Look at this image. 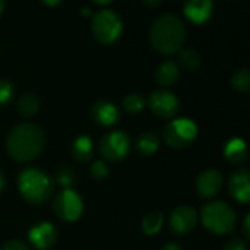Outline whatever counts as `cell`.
Returning <instances> with one entry per match:
<instances>
[{
  "label": "cell",
  "mask_w": 250,
  "mask_h": 250,
  "mask_svg": "<svg viewBox=\"0 0 250 250\" xmlns=\"http://www.w3.org/2000/svg\"><path fill=\"white\" fill-rule=\"evenodd\" d=\"M45 146L42 130L32 123L16 125L6 138V151L18 163L35 160Z\"/></svg>",
  "instance_id": "cell-1"
},
{
  "label": "cell",
  "mask_w": 250,
  "mask_h": 250,
  "mask_svg": "<svg viewBox=\"0 0 250 250\" xmlns=\"http://www.w3.org/2000/svg\"><path fill=\"white\" fill-rule=\"evenodd\" d=\"M149 40L157 51L163 54H176L186 41V26L176 15H161L151 25Z\"/></svg>",
  "instance_id": "cell-2"
},
{
  "label": "cell",
  "mask_w": 250,
  "mask_h": 250,
  "mask_svg": "<svg viewBox=\"0 0 250 250\" xmlns=\"http://www.w3.org/2000/svg\"><path fill=\"white\" fill-rule=\"evenodd\" d=\"M18 189L26 202L40 205L50 199L53 193V180L45 171L29 167L19 173Z\"/></svg>",
  "instance_id": "cell-3"
},
{
  "label": "cell",
  "mask_w": 250,
  "mask_h": 250,
  "mask_svg": "<svg viewBox=\"0 0 250 250\" xmlns=\"http://www.w3.org/2000/svg\"><path fill=\"white\" fill-rule=\"evenodd\" d=\"M201 220L207 230L218 236L231 233L237 223L234 209L221 201H215L204 205L201 211Z\"/></svg>",
  "instance_id": "cell-4"
},
{
  "label": "cell",
  "mask_w": 250,
  "mask_h": 250,
  "mask_svg": "<svg viewBox=\"0 0 250 250\" xmlns=\"http://www.w3.org/2000/svg\"><path fill=\"white\" fill-rule=\"evenodd\" d=\"M91 31L98 42L113 44L123 31V22L116 12L103 9L92 16Z\"/></svg>",
  "instance_id": "cell-5"
},
{
  "label": "cell",
  "mask_w": 250,
  "mask_h": 250,
  "mask_svg": "<svg viewBox=\"0 0 250 250\" xmlns=\"http://www.w3.org/2000/svg\"><path fill=\"white\" fill-rule=\"evenodd\" d=\"M198 136V127L195 122L186 117L171 120L163 130V138L171 148L182 149L193 144Z\"/></svg>",
  "instance_id": "cell-6"
},
{
  "label": "cell",
  "mask_w": 250,
  "mask_h": 250,
  "mask_svg": "<svg viewBox=\"0 0 250 250\" xmlns=\"http://www.w3.org/2000/svg\"><path fill=\"white\" fill-rule=\"evenodd\" d=\"M53 211L60 220L73 223L81 218L83 212V202L75 190L63 189L53 201Z\"/></svg>",
  "instance_id": "cell-7"
},
{
  "label": "cell",
  "mask_w": 250,
  "mask_h": 250,
  "mask_svg": "<svg viewBox=\"0 0 250 250\" xmlns=\"http://www.w3.org/2000/svg\"><path fill=\"white\" fill-rule=\"evenodd\" d=\"M130 151V138L122 132L114 130L107 133L100 142V154L105 161H122Z\"/></svg>",
  "instance_id": "cell-8"
},
{
  "label": "cell",
  "mask_w": 250,
  "mask_h": 250,
  "mask_svg": "<svg viewBox=\"0 0 250 250\" xmlns=\"http://www.w3.org/2000/svg\"><path fill=\"white\" fill-rule=\"evenodd\" d=\"M146 104L151 108V111L161 119L174 117L180 108L179 98L167 89H157L151 92V95L146 100Z\"/></svg>",
  "instance_id": "cell-9"
},
{
  "label": "cell",
  "mask_w": 250,
  "mask_h": 250,
  "mask_svg": "<svg viewBox=\"0 0 250 250\" xmlns=\"http://www.w3.org/2000/svg\"><path fill=\"white\" fill-rule=\"evenodd\" d=\"M28 239L34 248L40 250H47L56 245V242L59 239V233L51 223L40 221L31 227V230L28 231Z\"/></svg>",
  "instance_id": "cell-10"
},
{
  "label": "cell",
  "mask_w": 250,
  "mask_h": 250,
  "mask_svg": "<svg viewBox=\"0 0 250 250\" xmlns=\"http://www.w3.org/2000/svg\"><path fill=\"white\" fill-rule=\"evenodd\" d=\"M198 223V214L192 207L180 205L170 215V229L174 234L182 236L190 233Z\"/></svg>",
  "instance_id": "cell-11"
},
{
  "label": "cell",
  "mask_w": 250,
  "mask_h": 250,
  "mask_svg": "<svg viewBox=\"0 0 250 250\" xmlns=\"http://www.w3.org/2000/svg\"><path fill=\"white\" fill-rule=\"evenodd\" d=\"M223 174L215 168L202 171L196 179V192L202 199H211L217 196L223 188Z\"/></svg>",
  "instance_id": "cell-12"
},
{
  "label": "cell",
  "mask_w": 250,
  "mask_h": 250,
  "mask_svg": "<svg viewBox=\"0 0 250 250\" xmlns=\"http://www.w3.org/2000/svg\"><path fill=\"white\" fill-rule=\"evenodd\" d=\"M229 192L231 198L240 204H248L250 199V173L245 168L234 171L229 180Z\"/></svg>",
  "instance_id": "cell-13"
},
{
  "label": "cell",
  "mask_w": 250,
  "mask_h": 250,
  "mask_svg": "<svg viewBox=\"0 0 250 250\" xmlns=\"http://www.w3.org/2000/svg\"><path fill=\"white\" fill-rule=\"evenodd\" d=\"M212 10H214L212 0H185L183 12L186 18L195 25L205 23L211 18Z\"/></svg>",
  "instance_id": "cell-14"
},
{
  "label": "cell",
  "mask_w": 250,
  "mask_h": 250,
  "mask_svg": "<svg viewBox=\"0 0 250 250\" xmlns=\"http://www.w3.org/2000/svg\"><path fill=\"white\" fill-rule=\"evenodd\" d=\"M91 116L95 123L108 127V126H114L120 120V110L114 103L103 100V101H97L92 105Z\"/></svg>",
  "instance_id": "cell-15"
},
{
  "label": "cell",
  "mask_w": 250,
  "mask_h": 250,
  "mask_svg": "<svg viewBox=\"0 0 250 250\" xmlns=\"http://www.w3.org/2000/svg\"><path fill=\"white\" fill-rule=\"evenodd\" d=\"M180 78V67L173 60L163 62L155 70V81L161 86H171Z\"/></svg>",
  "instance_id": "cell-16"
},
{
  "label": "cell",
  "mask_w": 250,
  "mask_h": 250,
  "mask_svg": "<svg viewBox=\"0 0 250 250\" xmlns=\"http://www.w3.org/2000/svg\"><path fill=\"white\" fill-rule=\"evenodd\" d=\"M224 157L234 166L243 164L248 160V146L243 139L233 138L224 146Z\"/></svg>",
  "instance_id": "cell-17"
},
{
  "label": "cell",
  "mask_w": 250,
  "mask_h": 250,
  "mask_svg": "<svg viewBox=\"0 0 250 250\" xmlns=\"http://www.w3.org/2000/svg\"><path fill=\"white\" fill-rule=\"evenodd\" d=\"M70 152H72V157L83 164V163H88L92 157H94V144H92V139L86 135H81L78 136L73 144H72V148H70Z\"/></svg>",
  "instance_id": "cell-18"
},
{
  "label": "cell",
  "mask_w": 250,
  "mask_h": 250,
  "mask_svg": "<svg viewBox=\"0 0 250 250\" xmlns=\"http://www.w3.org/2000/svg\"><path fill=\"white\" fill-rule=\"evenodd\" d=\"M41 107V101L40 98L34 94V92H23L19 95L18 101H16V108L18 113L22 117H32L38 113Z\"/></svg>",
  "instance_id": "cell-19"
},
{
  "label": "cell",
  "mask_w": 250,
  "mask_h": 250,
  "mask_svg": "<svg viewBox=\"0 0 250 250\" xmlns=\"http://www.w3.org/2000/svg\"><path fill=\"white\" fill-rule=\"evenodd\" d=\"M136 151L142 157H149L155 154L160 148V138L154 132H144L136 139Z\"/></svg>",
  "instance_id": "cell-20"
},
{
  "label": "cell",
  "mask_w": 250,
  "mask_h": 250,
  "mask_svg": "<svg viewBox=\"0 0 250 250\" xmlns=\"http://www.w3.org/2000/svg\"><path fill=\"white\" fill-rule=\"evenodd\" d=\"M201 54L193 50V48H185V50H180L179 51V57H177V66L182 67L183 70H188V72H192V70H196L199 66H201Z\"/></svg>",
  "instance_id": "cell-21"
},
{
  "label": "cell",
  "mask_w": 250,
  "mask_h": 250,
  "mask_svg": "<svg viewBox=\"0 0 250 250\" xmlns=\"http://www.w3.org/2000/svg\"><path fill=\"white\" fill-rule=\"evenodd\" d=\"M163 224H164L163 214L161 212H151V214L144 217V220H142V230H144L145 234L154 236V234H157L161 230Z\"/></svg>",
  "instance_id": "cell-22"
},
{
  "label": "cell",
  "mask_w": 250,
  "mask_h": 250,
  "mask_svg": "<svg viewBox=\"0 0 250 250\" xmlns=\"http://www.w3.org/2000/svg\"><path fill=\"white\" fill-rule=\"evenodd\" d=\"M123 108L130 113V114H136V113H141L144 110V107L146 105V100L144 95L138 94V92H133V94H129L123 98Z\"/></svg>",
  "instance_id": "cell-23"
},
{
  "label": "cell",
  "mask_w": 250,
  "mask_h": 250,
  "mask_svg": "<svg viewBox=\"0 0 250 250\" xmlns=\"http://www.w3.org/2000/svg\"><path fill=\"white\" fill-rule=\"evenodd\" d=\"M231 85L239 92H246L250 88V72L248 67L239 69L231 76Z\"/></svg>",
  "instance_id": "cell-24"
},
{
  "label": "cell",
  "mask_w": 250,
  "mask_h": 250,
  "mask_svg": "<svg viewBox=\"0 0 250 250\" xmlns=\"http://www.w3.org/2000/svg\"><path fill=\"white\" fill-rule=\"evenodd\" d=\"M54 179H56L57 185H60L62 188L70 189V186L75 183L76 174H75V171L72 170V167H60V168L56 171Z\"/></svg>",
  "instance_id": "cell-25"
},
{
  "label": "cell",
  "mask_w": 250,
  "mask_h": 250,
  "mask_svg": "<svg viewBox=\"0 0 250 250\" xmlns=\"http://www.w3.org/2000/svg\"><path fill=\"white\" fill-rule=\"evenodd\" d=\"M108 166L105 164V161H95L91 166V176L95 180H104L108 176Z\"/></svg>",
  "instance_id": "cell-26"
},
{
  "label": "cell",
  "mask_w": 250,
  "mask_h": 250,
  "mask_svg": "<svg viewBox=\"0 0 250 250\" xmlns=\"http://www.w3.org/2000/svg\"><path fill=\"white\" fill-rule=\"evenodd\" d=\"M13 97V85L7 79H0V105L7 104Z\"/></svg>",
  "instance_id": "cell-27"
},
{
  "label": "cell",
  "mask_w": 250,
  "mask_h": 250,
  "mask_svg": "<svg viewBox=\"0 0 250 250\" xmlns=\"http://www.w3.org/2000/svg\"><path fill=\"white\" fill-rule=\"evenodd\" d=\"M224 250H248V245L245 239H233L224 246Z\"/></svg>",
  "instance_id": "cell-28"
},
{
  "label": "cell",
  "mask_w": 250,
  "mask_h": 250,
  "mask_svg": "<svg viewBox=\"0 0 250 250\" xmlns=\"http://www.w3.org/2000/svg\"><path fill=\"white\" fill-rule=\"evenodd\" d=\"M1 250H29V248L21 240H9L4 243Z\"/></svg>",
  "instance_id": "cell-29"
},
{
  "label": "cell",
  "mask_w": 250,
  "mask_h": 250,
  "mask_svg": "<svg viewBox=\"0 0 250 250\" xmlns=\"http://www.w3.org/2000/svg\"><path fill=\"white\" fill-rule=\"evenodd\" d=\"M243 236H245V240L250 239V214L245 217V221H243Z\"/></svg>",
  "instance_id": "cell-30"
},
{
  "label": "cell",
  "mask_w": 250,
  "mask_h": 250,
  "mask_svg": "<svg viewBox=\"0 0 250 250\" xmlns=\"http://www.w3.org/2000/svg\"><path fill=\"white\" fill-rule=\"evenodd\" d=\"M144 6H146L148 9H154V7H158L161 4V0H141Z\"/></svg>",
  "instance_id": "cell-31"
},
{
  "label": "cell",
  "mask_w": 250,
  "mask_h": 250,
  "mask_svg": "<svg viewBox=\"0 0 250 250\" xmlns=\"http://www.w3.org/2000/svg\"><path fill=\"white\" fill-rule=\"evenodd\" d=\"M161 250H182V248L177 243H167L161 248Z\"/></svg>",
  "instance_id": "cell-32"
},
{
  "label": "cell",
  "mask_w": 250,
  "mask_h": 250,
  "mask_svg": "<svg viewBox=\"0 0 250 250\" xmlns=\"http://www.w3.org/2000/svg\"><path fill=\"white\" fill-rule=\"evenodd\" d=\"M42 3H45L47 6H57L62 3V0H41Z\"/></svg>",
  "instance_id": "cell-33"
},
{
  "label": "cell",
  "mask_w": 250,
  "mask_h": 250,
  "mask_svg": "<svg viewBox=\"0 0 250 250\" xmlns=\"http://www.w3.org/2000/svg\"><path fill=\"white\" fill-rule=\"evenodd\" d=\"M92 1L98 6H105V4H110L113 0H92Z\"/></svg>",
  "instance_id": "cell-34"
},
{
  "label": "cell",
  "mask_w": 250,
  "mask_h": 250,
  "mask_svg": "<svg viewBox=\"0 0 250 250\" xmlns=\"http://www.w3.org/2000/svg\"><path fill=\"white\" fill-rule=\"evenodd\" d=\"M3 189H4V176H3V173L0 170V193L3 192Z\"/></svg>",
  "instance_id": "cell-35"
},
{
  "label": "cell",
  "mask_w": 250,
  "mask_h": 250,
  "mask_svg": "<svg viewBox=\"0 0 250 250\" xmlns=\"http://www.w3.org/2000/svg\"><path fill=\"white\" fill-rule=\"evenodd\" d=\"M3 7H4V0H0V13L3 10Z\"/></svg>",
  "instance_id": "cell-36"
}]
</instances>
